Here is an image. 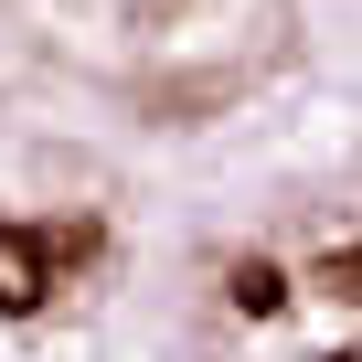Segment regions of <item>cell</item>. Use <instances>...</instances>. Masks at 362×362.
Segmentation results:
<instances>
[{
  "mask_svg": "<svg viewBox=\"0 0 362 362\" xmlns=\"http://www.w3.org/2000/svg\"><path fill=\"white\" fill-rule=\"evenodd\" d=\"M117 267V203L86 160V128L54 117V86L0 43V341L64 320Z\"/></svg>",
  "mask_w": 362,
  "mask_h": 362,
  "instance_id": "1",
  "label": "cell"
},
{
  "mask_svg": "<svg viewBox=\"0 0 362 362\" xmlns=\"http://www.w3.org/2000/svg\"><path fill=\"white\" fill-rule=\"evenodd\" d=\"M309 288H330V298H362V245H330V256L309 267Z\"/></svg>",
  "mask_w": 362,
  "mask_h": 362,
  "instance_id": "2",
  "label": "cell"
}]
</instances>
